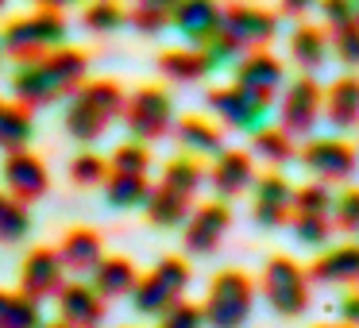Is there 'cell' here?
Here are the masks:
<instances>
[{"label": "cell", "instance_id": "obj_1", "mask_svg": "<svg viewBox=\"0 0 359 328\" xmlns=\"http://www.w3.org/2000/svg\"><path fill=\"white\" fill-rule=\"evenodd\" d=\"M86 74H89L86 50L62 43V47L47 50V55L32 58V62H20L16 78H12V93L27 109H47V104L70 97L86 81Z\"/></svg>", "mask_w": 359, "mask_h": 328}, {"label": "cell", "instance_id": "obj_2", "mask_svg": "<svg viewBox=\"0 0 359 328\" xmlns=\"http://www.w3.org/2000/svg\"><path fill=\"white\" fill-rule=\"evenodd\" d=\"M278 35V16L259 4H248V0H236L228 8H220V24L212 32V39L205 43V50L212 55V62H236L248 50H259Z\"/></svg>", "mask_w": 359, "mask_h": 328}, {"label": "cell", "instance_id": "obj_3", "mask_svg": "<svg viewBox=\"0 0 359 328\" xmlns=\"http://www.w3.org/2000/svg\"><path fill=\"white\" fill-rule=\"evenodd\" d=\"M124 89L116 81H81L66 104V132L78 143H93L109 132L112 120L124 112Z\"/></svg>", "mask_w": 359, "mask_h": 328}, {"label": "cell", "instance_id": "obj_4", "mask_svg": "<svg viewBox=\"0 0 359 328\" xmlns=\"http://www.w3.org/2000/svg\"><path fill=\"white\" fill-rule=\"evenodd\" d=\"M66 35H70V24H66L62 12L55 8H39L32 16L12 20L4 32H0V50L16 62H32V58L47 55V50L62 47Z\"/></svg>", "mask_w": 359, "mask_h": 328}, {"label": "cell", "instance_id": "obj_5", "mask_svg": "<svg viewBox=\"0 0 359 328\" xmlns=\"http://www.w3.org/2000/svg\"><path fill=\"white\" fill-rule=\"evenodd\" d=\"M251 309H255V282L243 271L228 266L209 282V294L201 305L209 328H243L251 320Z\"/></svg>", "mask_w": 359, "mask_h": 328}, {"label": "cell", "instance_id": "obj_6", "mask_svg": "<svg viewBox=\"0 0 359 328\" xmlns=\"http://www.w3.org/2000/svg\"><path fill=\"white\" fill-rule=\"evenodd\" d=\"M189 278H194V271H189L186 259H178V255L158 259L155 271L143 274V278L135 282V289L128 294L132 297V309L140 313V317H158V313H166L174 301H182Z\"/></svg>", "mask_w": 359, "mask_h": 328}, {"label": "cell", "instance_id": "obj_7", "mask_svg": "<svg viewBox=\"0 0 359 328\" xmlns=\"http://www.w3.org/2000/svg\"><path fill=\"white\" fill-rule=\"evenodd\" d=\"M263 297L278 317L294 320L309 309V274L290 255H274L263 266Z\"/></svg>", "mask_w": 359, "mask_h": 328}, {"label": "cell", "instance_id": "obj_8", "mask_svg": "<svg viewBox=\"0 0 359 328\" xmlns=\"http://www.w3.org/2000/svg\"><path fill=\"white\" fill-rule=\"evenodd\" d=\"M120 120H124V128L132 132V139L155 143V139H163V135L174 128V101H170L166 89L143 86V89H135V93L124 101Z\"/></svg>", "mask_w": 359, "mask_h": 328}, {"label": "cell", "instance_id": "obj_9", "mask_svg": "<svg viewBox=\"0 0 359 328\" xmlns=\"http://www.w3.org/2000/svg\"><path fill=\"white\" fill-rule=\"evenodd\" d=\"M205 104H209L232 132H259V128L266 124V112H271V104L251 97L248 89H240L236 81L232 86L209 89V93H205Z\"/></svg>", "mask_w": 359, "mask_h": 328}, {"label": "cell", "instance_id": "obj_10", "mask_svg": "<svg viewBox=\"0 0 359 328\" xmlns=\"http://www.w3.org/2000/svg\"><path fill=\"white\" fill-rule=\"evenodd\" d=\"M228 228H232V209H228V201L217 197V201L189 209L186 224H182V243H186L189 255H212Z\"/></svg>", "mask_w": 359, "mask_h": 328}, {"label": "cell", "instance_id": "obj_11", "mask_svg": "<svg viewBox=\"0 0 359 328\" xmlns=\"http://www.w3.org/2000/svg\"><path fill=\"white\" fill-rule=\"evenodd\" d=\"M320 112H325V93H320V86L313 81V74H302L294 86L282 89L278 120L290 135H309L313 128H317Z\"/></svg>", "mask_w": 359, "mask_h": 328}, {"label": "cell", "instance_id": "obj_12", "mask_svg": "<svg viewBox=\"0 0 359 328\" xmlns=\"http://www.w3.org/2000/svg\"><path fill=\"white\" fill-rule=\"evenodd\" d=\"M236 86L248 89V93L259 97V101L274 104L278 93L286 89V66H282L274 55H266L263 47L248 50V55L236 58Z\"/></svg>", "mask_w": 359, "mask_h": 328}, {"label": "cell", "instance_id": "obj_13", "mask_svg": "<svg viewBox=\"0 0 359 328\" xmlns=\"http://www.w3.org/2000/svg\"><path fill=\"white\" fill-rule=\"evenodd\" d=\"M302 166L309 174H317V182H348L355 174V147L344 139H309L302 151H297Z\"/></svg>", "mask_w": 359, "mask_h": 328}, {"label": "cell", "instance_id": "obj_14", "mask_svg": "<svg viewBox=\"0 0 359 328\" xmlns=\"http://www.w3.org/2000/svg\"><path fill=\"white\" fill-rule=\"evenodd\" d=\"M0 178H4V189L24 205L39 201L50 186L47 163H43L39 155H32V151H8V158L0 166Z\"/></svg>", "mask_w": 359, "mask_h": 328}, {"label": "cell", "instance_id": "obj_15", "mask_svg": "<svg viewBox=\"0 0 359 328\" xmlns=\"http://www.w3.org/2000/svg\"><path fill=\"white\" fill-rule=\"evenodd\" d=\"M62 259H58V251L50 247H32L24 255V263H20V289H24L27 297H35V301H47V297L58 294V286H62Z\"/></svg>", "mask_w": 359, "mask_h": 328}, {"label": "cell", "instance_id": "obj_16", "mask_svg": "<svg viewBox=\"0 0 359 328\" xmlns=\"http://www.w3.org/2000/svg\"><path fill=\"white\" fill-rule=\"evenodd\" d=\"M255 189V220L263 228H282L294 212V186L282 178L278 170H266V174H255L251 182Z\"/></svg>", "mask_w": 359, "mask_h": 328}, {"label": "cell", "instance_id": "obj_17", "mask_svg": "<svg viewBox=\"0 0 359 328\" xmlns=\"http://www.w3.org/2000/svg\"><path fill=\"white\" fill-rule=\"evenodd\" d=\"M55 301H58V320H66L70 328H101L104 297L89 282H62Z\"/></svg>", "mask_w": 359, "mask_h": 328}, {"label": "cell", "instance_id": "obj_18", "mask_svg": "<svg viewBox=\"0 0 359 328\" xmlns=\"http://www.w3.org/2000/svg\"><path fill=\"white\" fill-rule=\"evenodd\" d=\"M205 182L212 186V193L220 197V201H232V197L248 193L251 182H255V158L248 155V151H220L217 163H212V170L205 174Z\"/></svg>", "mask_w": 359, "mask_h": 328}, {"label": "cell", "instance_id": "obj_19", "mask_svg": "<svg viewBox=\"0 0 359 328\" xmlns=\"http://www.w3.org/2000/svg\"><path fill=\"white\" fill-rule=\"evenodd\" d=\"M220 24V4L217 0H178L170 12V27L189 43V47H205Z\"/></svg>", "mask_w": 359, "mask_h": 328}, {"label": "cell", "instance_id": "obj_20", "mask_svg": "<svg viewBox=\"0 0 359 328\" xmlns=\"http://www.w3.org/2000/svg\"><path fill=\"white\" fill-rule=\"evenodd\" d=\"M217 70L212 55L205 47H174L158 55V74L166 81H178V86H194V81H205Z\"/></svg>", "mask_w": 359, "mask_h": 328}, {"label": "cell", "instance_id": "obj_21", "mask_svg": "<svg viewBox=\"0 0 359 328\" xmlns=\"http://www.w3.org/2000/svg\"><path fill=\"white\" fill-rule=\"evenodd\" d=\"M58 259H62L66 271L89 274V271H93V266L104 259V240H101V232H93V228H70V232L62 235V243H58Z\"/></svg>", "mask_w": 359, "mask_h": 328}, {"label": "cell", "instance_id": "obj_22", "mask_svg": "<svg viewBox=\"0 0 359 328\" xmlns=\"http://www.w3.org/2000/svg\"><path fill=\"white\" fill-rule=\"evenodd\" d=\"M309 278L325 282V286H355L359 282V243L328 247L325 255L309 266Z\"/></svg>", "mask_w": 359, "mask_h": 328}, {"label": "cell", "instance_id": "obj_23", "mask_svg": "<svg viewBox=\"0 0 359 328\" xmlns=\"http://www.w3.org/2000/svg\"><path fill=\"white\" fill-rule=\"evenodd\" d=\"M89 274H93L89 286H93L104 301H112V297H128L135 289V282H140V271H135L132 259H124V255H104Z\"/></svg>", "mask_w": 359, "mask_h": 328}, {"label": "cell", "instance_id": "obj_24", "mask_svg": "<svg viewBox=\"0 0 359 328\" xmlns=\"http://www.w3.org/2000/svg\"><path fill=\"white\" fill-rule=\"evenodd\" d=\"M325 116L336 132H351L359 124V78L348 74V78H336L325 93Z\"/></svg>", "mask_w": 359, "mask_h": 328}, {"label": "cell", "instance_id": "obj_25", "mask_svg": "<svg viewBox=\"0 0 359 328\" xmlns=\"http://www.w3.org/2000/svg\"><path fill=\"white\" fill-rule=\"evenodd\" d=\"M170 132L178 135V143L189 151V155H212L217 158L220 151H224V135H220V128L209 124L205 116H182Z\"/></svg>", "mask_w": 359, "mask_h": 328}, {"label": "cell", "instance_id": "obj_26", "mask_svg": "<svg viewBox=\"0 0 359 328\" xmlns=\"http://www.w3.org/2000/svg\"><path fill=\"white\" fill-rule=\"evenodd\" d=\"M189 201H194V197L174 193V189H166V186H155L147 193V201H143V212H147V220L155 228H182L189 217Z\"/></svg>", "mask_w": 359, "mask_h": 328}, {"label": "cell", "instance_id": "obj_27", "mask_svg": "<svg viewBox=\"0 0 359 328\" xmlns=\"http://www.w3.org/2000/svg\"><path fill=\"white\" fill-rule=\"evenodd\" d=\"M290 58H294L305 74L320 70V66L328 62V35L313 24H297L294 35H290Z\"/></svg>", "mask_w": 359, "mask_h": 328}, {"label": "cell", "instance_id": "obj_28", "mask_svg": "<svg viewBox=\"0 0 359 328\" xmlns=\"http://www.w3.org/2000/svg\"><path fill=\"white\" fill-rule=\"evenodd\" d=\"M35 139V120L27 104H4L0 101V151H24Z\"/></svg>", "mask_w": 359, "mask_h": 328}, {"label": "cell", "instance_id": "obj_29", "mask_svg": "<svg viewBox=\"0 0 359 328\" xmlns=\"http://www.w3.org/2000/svg\"><path fill=\"white\" fill-rule=\"evenodd\" d=\"M101 186H104V197H109L112 209H143V201L151 193L147 174H128V170H109V178Z\"/></svg>", "mask_w": 359, "mask_h": 328}, {"label": "cell", "instance_id": "obj_30", "mask_svg": "<svg viewBox=\"0 0 359 328\" xmlns=\"http://www.w3.org/2000/svg\"><path fill=\"white\" fill-rule=\"evenodd\" d=\"M43 305L24 289H0V328H39Z\"/></svg>", "mask_w": 359, "mask_h": 328}, {"label": "cell", "instance_id": "obj_31", "mask_svg": "<svg viewBox=\"0 0 359 328\" xmlns=\"http://www.w3.org/2000/svg\"><path fill=\"white\" fill-rule=\"evenodd\" d=\"M201 182H205V166L197 163L194 155H174L170 163L163 166V178H158V186L174 189V193L194 197L197 189H201Z\"/></svg>", "mask_w": 359, "mask_h": 328}, {"label": "cell", "instance_id": "obj_32", "mask_svg": "<svg viewBox=\"0 0 359 328\" xmlns=\"http://www.w3.org/2000/svg\"><path fill=\"white\" fill-rule=\"evenodd\" d=\"M251 151L271 166H282V163H290V158L297 155L294 135H290L286 128H266V124L259 128V132H251Z\"/></svg>", "mask_w": 359, "mask_h": 328}, {"label": "cell", "instance_id": "obj_33", "mask_svg": "<svg viewBox=\"0 0 359 328\" xmlns=\"http://www.w3.org/2000/svg\"><path fill=\"white\" fill-rule=\"evenodd\" d=\"M178 0H135L132 12H128V24L140 35H163L170 27V12Z\"/></svg>", "mask_w": 359, "mask_h": 328}, {"label": "cell", "instance_id": "obj_34", "mask_svg": "<svg viewBox=\"0 0 359 328\" xmlns=\"http://www.w3.org/2000/svg\"><path fill=\"white\" fill-rule=\"evenodd\" d=\"M27 232H32L27 205L16 201L8 189H0V243H20V240H27Z\"/></svg>", "mask_w": 359, "mask_h": 328}, {"label": "cell", "instance_id": "obj_35", "mask_svg": "<svg viewBox=\"0 0 359 328\" xmlns=\"http://www.w3.org/2000/svg\"><path fill=\"white\" fill-rule=\"evenodd\" d=\"M290 228L302 247H325L332 235V217L328 212H290Z\"/></svg>", "mask_w": 359, "mask_h": 328}, {"label": "cell", "instance_id": "obj_36", "mask_svg": "<svg viewBox=\"0 0 359 328\" xmlns=\"http://www.w3.org/2000/svg\"><path fill=\"white\" fill-rule=\"evenodd\" d=\"M81 24L93 35H109V32H116V27L128 24V12L120 8L116 0H93V4H86V12H81Z\"/></svg>", "mask_w": 359, "mask_h": 328}, {"label": "cell", "instance_id": "obj_37", "mask_svg": "<svg viewBox=\"0 0 359 328\" xmlns=\"http://www.w3.org/2000/svg\"><path fill=\"white\" fill-rule=\"evenodd\" d=\"M109 170H128V174H147L151 170V151L143 139H128L112 151L109 158Z\"/></svg>", "mask_w": 359, "mask_h": 328}, {"label": "cell", "instance_id": "obj_38", "mask_svg": "<svg viewBox=\"0 0 359 328\" xmlns=\"http://www.w3.org/2000/svg\"><path fill=\"white\" fill-rule=\"evenodd\" d=\"M70 178H74V186H81V189L101 186V182L109 178V158H101L97 151H81L70 163Z\"/></svg>", "mask_w": 359, "mask_h": 328}, {"label": "cell", "instance_id": "obj_39", "mask_svg": "<svg viewBox=\"0 0 359 328\" xmlns=\"http://www.w3.org/2000/svg\"><path fill=\"white\" fill-rule=\"evenodd\" d=\"M294 212H328L332 217V189H328V182H305V186H297Z\"/></svg>", "mask_w": 359, "mask_h": 328}, {"label": "cell", "instance_id": "obj_40", "mask_svg": "<svg viewBox=\"0 0 359 328\" xmlns=\"http://www.w3.org/2000/svg\"><path fill=\"white\" fill-rule=\"evenodd\" d=\"M332 32V50L336 58H340L344 66H359V20H351V24H340V27H328Z\"/></svg>", "mask_w": 359, "mask_h": 328}, {"label": "cell", "instance_id": "obj_41", "mask_svg": "<svg viewBox=\"0 0 359 328\" xmlns=\"http://www.w3.org/2000/svg\"><path fill=\"white\" fill-rule=\"evenodd\" d=\"M332 224L348 235H359V189H344L332 197Z\"/></svg>", "mask_w": 359, "mask_h": 328}, {"label": "cell", "instance_id": "obj_42", "mask_svg": "<svg viewBox=\"0 0 359 328\" xmlns=\"http://www.w3.org/2000/svg\"><path fill=\"white\" fill-rule=\"evenodd\" d=\"M158 328H205V313L194 301H174L166 313H158Z\"/></svg>", "mask_w": 359, "mask_h": 328}, {"label": "cell", "instance_id": "obj_43", "mask_svg": "<svg viewBox=\"0 0 359 328\" xmlns=\"http://www.w3.org/2000/svg\"><path fill=\"white\" fill-rule=\"evenodd\" d=\"M317 4H320V12H325L328 27H340V24L359 20V0H317Z\"/></svg>", "mask_w": 359, "mask_h": 328}, {"label": "cell", "instance_id": "obj_44", "mask_svg": "<svg viewBox=\"0 0 359 328\" xmlns=\"http://www.w3.org/2000/svg\"><path fill=\"white\" fill-rule=\"evenodd\" d=\"M340 324L359 328V289H351V294L340 297Z\"/></svg>", "mask_w": 359, "mask_h": 328}, {"label": "cell", "instance_id": "obj_45", "mask_svg": "<svg viewBox=\"0 0 359 328\" xmlns=\"http://www.w3.org/2000/svg\"><path fill=\"white\" fill-rule=\"evenodd\" d=\"M313 4H317V0H278V12L290 20H302V16H309Z\"/></svg>", "mask_w": 359, "mask_h": 328}, {"label": "cell", "instance_id": "obj_46", "mask_svg": "<svg viewBox=\"0 0 359 328\" xmlns=\"http://www.w3.org/2000/svg\"><path fill=\"white\" fill-rule=\"evenodd\" d=\"M39 8H55V12H66L70 4H78V0H35Z\"/></svg>", "mask_w": 359, "mask_h": 328}, {"label": "cell", "instance_id": "obj_47", "mask_svg": "<svg viewBox=\"0 0 359 328\" xmlns=\"http://www.w3.org/2000/svg\"><path fill=\"white\" fill-rule=\"evenodd\" d=\"M39 328H70V324H66V320H55V324H47V320H43Z\"/></svg>", "mask_w": 359, "mask_h": 328}, {"label": "cell", "instance_id": "obj_48", "mask_svg": "<svg viewBox=\"0 0 359 328\" xmlns=\"http://www.w3.org/2000/svg\"><path fill=\"white\" fill-rule=\"evenodd\" d=\"M320 328H336V324H320ZM340 328H348V324H340Z\"/></svg>", "mask_w": 359, "mask_h": 328}, {"label": "cell", "instance_id": "obj_49", "mask_svg": "<svg viewBox=\"0 0 359 328\" xmlns=\"http://www.w3.org/2000/svg\"><path fill=\"white\" fill-rule=\"evenodd\" d=\"M4 4H8V0H0V8H4Z\"/></svg>", "mask_w": 359, "mask_h": 328}, {"label": "cell", "instance_id": "obj_50", "mask_svg": "<svg viewBox=\"0 0 359 328\" xmlns=\"http://www.w3.org/2000/svg\"><path fill=\"white\" fill-rule=\"evenodd\" d=\"M0 58H4V50H0Z\"/></svg>", "mask_w": 359, "mask_h": 328}]
</instances>
